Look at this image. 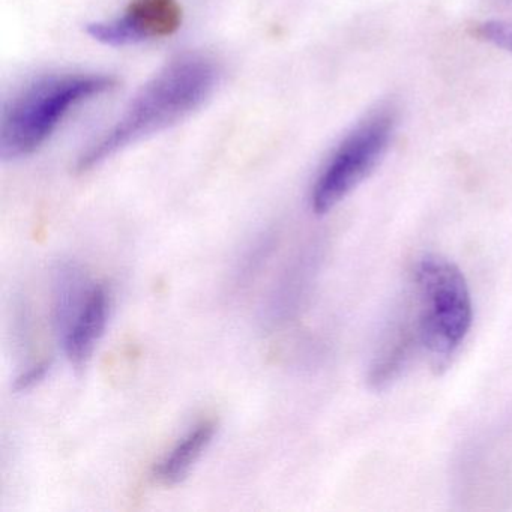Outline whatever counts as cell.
I'll use <instances>...</instances> for the list:
<instances>
[{
    "label": "cell",
    "mask_w": 512,
    "mask_h": 512,
    "mask_svg": "<svg viewBox=\"0 0 512 512\" xmlns=\"http://www.w3.org/2000/svg\"><path fill=\"white\" fill-rule=\"evenodd\" d=\"M419 349L422 346L415 308L413 302H409L383 335L368 374L370 385L376 389L388 388L409 367Z\"/></svg>",
    "instance_id": "8992f818"
},
{
    "label": "cell",
    "mask_w": 512,
    "mask_h": 512,
    "mask_svg": "<svg viewBox=\"0 0 512 512\" xmlns=\"http://www.w3.org/2000/svg\"><path fill=\"white\" fill-rule=\"evenodd\" d=\"M181 25L182 8L178 0H131L124 16L92 23L88 34L106 46L124 47L172 37Z\"/></svg>",
    "instance_id": "5b68a950"
},
{
    "label": "cell",
    "mask_w": 512,
    "mask_h": 512,
    "mask_svg": "<svg viewBox=\"0 0 512 512\" xmlns=\"http://www.w3.org/2000/svg\"><path fill=\"white\" fill-rule=\"evenodd\" d=\"M395 125L394 110L383 109L344 139L314 184L311 208L317 215L334 209L374 172L388 151Z\"/></svg>",
    "instance_id": "277c9868"
},
{
    "label": "cell",
    "mask_w": 512,
    "mask_h": 512,
    "mask_svg": "<svg viewBox=\"0 0 512 512\" xmlns=\"http://www.w3.org/2000/svg\"><path fill=\"white\" fill-rule=\"evenodd\" d=\"M217 68L206 56L187 53L166 65L124 115L95 139L77 160V173H88L122 149L190 115L214 91Z\"/></svg>",
    "instance_id": "6da1fadb"
},
{
    "label": "cell",
    "mask_w": 512,
    "mask_h": 512,
    "mask_svg": "<svg viewBox=\"0 0 512 512\" xmlns=\"http://www.w3.org/2000/svg\"><path fill=\"white\" fill-rule=\"evenodd\" d=\"M52 362L49 359H43V361L37 362V364L31 365L25 373L20 374L16 380L17 391H26V389L34 388L37 383H40L44 377L49 373Z\"/></svg>",
    "instance_id": "30bf717a"
},
{
    "label": "cell",
    "mask_w": 512,
    "mask_h": 512,
    "mask_svg": "<svg viewBox=\"0 0 512 512\" xmlns=\"http://www.w3.org/2000/svg\"><path fill=\"white\" fill-rule=\"evenodd\" d=\"M116 85L103 74H61L26 86L7 104L0 122V154L22 158L37 152L59 125L85 101L100 97Z\"/></svg>",
    "instance_id": "7a4b0ae2"
},
{
    "label": "cell",
    "mask_w": 512,
    "mask_h": 512,
    "mask_svg": "<svg viewBox=\"0 0 512 512\" xmlns=\"http://www.w3.org/2000/svg\"><path fill=\"white\" fill-rule=\"evenodd\" d=\"M109 308L110 296L106 286L95 284L62 335L65 353L79 370L88 364L106 329Z\"/></svg>",
    "instance_id": "52a82bcc"
},
{
    "label": "cell",
    "mask_w": 512,
    "mask_h": 512,
    "mask_svg": "<svg viewBox=\"0 0 512 512\" xmlns=\"http://www.w3.org/2000/svg\"><path fill=\"white\" fill-rule=\"evenodd\" d=\"M416 323L422 349L434 368L448 367L472 326V298L457 265L437 254H424L413 268Z\"/></svg>",
    "instance_id": "3957f363"
},
{
    "label": "cell",
    "mask_w": 512,
    "mask_h": 512,
    "mask_svg": "<svg viewBox=\"0 0 512 512\" xmlns=\"http://www.w3.org/2000/svg\"><path fill=\"white\" fill-rule=\"evenodd\" d=\"M475 35L479 40L493 44L497 49L505 50L512 55V26L500 20H488L479 23L475 28Z\"/></svg>",
    "instance_id": "9c48e42d"
},
{
    "label": "cell",
    "mask_w": 512,
    "mask_h": 512,
    "mask_svg": "<svg viewBox=\"0 0 512 512\" xmlns=\"http://www.w3.org/2000/svg\"><path fill=\"white\" fill-rule=\"evenodd\" d=\"M217 422L214 419H203L194 425L155 466L154 478L166 487L179 484L187 478L194 464L206 451L214 439Z\"/></svg>",
    "instance_id": "ba28073f"
}]
</instances>
